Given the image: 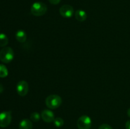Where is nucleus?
Wrapping results in <instances>:
<instances>
[{
    "instance_id": "nucleus-1",
    "label": "nucleus",
    "mask_w": 130,
    "mask_h": 129,
    "mask_svg": "<svg viewBox=\"0 0 130 129\" xmlns=\"http://www.w3.org/2000/svg\"><path fill=\"white\" fill-rule=\"evenodd\" d=\"M62 98L57 94H52L48 96L45 100L47 107L51 110L58 108L62 104Z\"/></svg>"
},
{
    "instance_id": "nucleus-2",
    "label": "nucleus",
    "mask_w": 130,
    "mask_h": 129,
    "mask_svg": "<svg viewBox=\"0 0 130 129\" xmlns=\"http://www.w3.org/2000/svg\"><path fill=\"white\" fill-rule=\"evenodd\" d=\"M47 6L43 2H35L30 8V12L34 16H43L46 13Z\"/></svg>"
},
{
    "instance_id": "nucleus-3",
    "label": "nucleus",
    "mask_w": 130,
    "mask_h": 129,
    "mask_svg": "<svg viewBox=\"0 0 130 129\" xmlns=\"http://www.w3.org/2000/svg\"><path fill=\"white\" fill-rule=\"evenodd\" d=\"M14 58V51L10 47H5L0 51V60L4 63L11 62Z\"/></svg>"
},
{
    "instance_id": "nucleus-4",
    "label": "nucleus",
    "mask_w": 130,
    "mask_h": 129,
    "mask_svg": "<svg viewBox=\"0 0 130 129\" xmlns=\"http://www.w3.org/2000/svg\"><path fill=\"white\" fill-rule=\"evenodd\" d=\"M77 125L79 129H90L91 126V119L87 115H83L77 120Z\"/></svg>"
},
{
    "instance_id": "nucleus-5",
    "label": "nucleus",
    "mask_w": 130,
    "mask_h": 129,
    "mask_svg": "<svg viewBox=\"0 0 130 129\" xmlns=\"http://www.w3.org/2000/svg\"><path fill=\"white\" fill-rule=\"evenodd\" d=\"M11 121V111H3L0 113V126L7 127Z\"/></svg>"
},
{
    "instance_id": "nucleus-6",
    "label": "nucleus",
    "mask_w": 130,
    "mask_h": 129,
    "mask_svg": "<svg viewBox=\"0 0 130 129\" xmlns=\"http://www.w3.org/2000/svg\"><path fill=\"white\" fill-rule=\"evenodd\" d=\"M17 92L20 96H25L29 92V84L25 80H21L17 85Z\"/></svg>"
},
{
    "instance_id": "nucleus-7",
    "label": "nucleus",
    "mask_w": 130,
    "mask_h": 129,
    "mask_svg": "<svg viewBox=\"0 0 130 129\" xmlns=\"http://www.w3.org/2000/svg\"><path fill=\"white\" fill-rule=\"evenodd\" d=\"M59 12L61 16L69 18L73 16L74 14V10L73 7L71 5H65L61 6L59 10Z\"/></svg>"
},
{
    "instance_id": "nucleus-8",
    "label": "nucleus",
    "mask_w": 130,
    "mask_h": 129,
    "mask_svg": "<svg viewBox=\"0 0 130 129\" xmlns=\"http://www.w3.org/2000/svg\"><path fill=\"white\" fill-rule=\"evenodd\" d=\"M41 118L46 123L53 122L55 120V115L53 111L50 110H44L41 114Z\"/></svg>"
},
{
    "instance_id": "nucleus-9",
    "label": "nucleus",
    "mask_w": 130,
    "mask_h": 129,
    "mask_svg": "<svg viewBox=\"0 0 130 129\" xmlns=\"http://www.w3.org/2000/svg\"><path fill=\"white\" fill-rule=\"evenodd\" d=\"M75 18L79 22H84L87 18V14L86 11L83 10H77L74 14Z\"/></svg>"
},
{
    "instance_id": "nucleus-10",
    "label": "nucleus",
    "mask_w": 130,
    "mask_h": 129,
    "mask_svg": "<svg viewBox=\"0 0 130 129\" xmlns=\"http://www.w3.org/2000/svg\"><path fill=\"white\" fill-rule=\"evenodd\" d=\"M32 123L29 119H24L19 123V129H32Z\"/></svg>"
},
{
    "instance_id": "nucleus-11",
    "label": "nucleus",
    "mask_w": 130,
    "mask_h": 129,
    "mask_svg": "<svg viewBox=\"0 0 130 129\" xmlns=\"http://www.w3.org/2000/svg\"><path fill=\"white\" fill-rule=\"evenodd\" d=\"M15 38H16L17 40L19 41V42H25L27 39V34L24 30H19L17 32L16 34H15Z\"/></svg>"
},
{
    "instance_id": "nucleus-12",
    "label": "nucleus",
    "mask_w": 130,
    "mask_h": 129,
    "mask_svg": "<svg viewBox=\"0 0 130 129\" xmlns=\"http://www.w3.org/2000/svg\"><path fill=\"white\" fill-rule=\"evenodd\" d=\"M8 43V38L3 33L0 34V47H5Z\"/></svg>"
},
{
    "instance_id": "nucleus-13",
    "label": "nucleus",
    "mask_w": 130,
    "mask_h": 129,
    "mask_svg": "<svg viewBox=\"0 0 130 129\" xmlns=\"http://www.w3.org/2000/svg\"><path fill=\"white\" fill-rule=\"evenodd\" d=\"M8 75V71L6 66L0 64V77L5 78V77H7Z\"/></svg>"
},
{
    "instance_id": "nucleus-14",
    "label": "nucleus",
    "mask_w": 130,
    "mask_h": 129,
    "mask_svg": "<svg viewBox=\"0 0 130 129\" xmlns=\"http://www.w3.org/2000/svg\"><path fill=\"white\" fill-rule=\"evenodd\" d=\"M53 122V123H54L55 126H57V127H61V126H63V124H64V121H63V120L62 118L60 117L55 118Z\"/></svg>"
},
{
    "instance_id": "nucleus-15",
    "label": "nucleus",
    "mask_w": 130,
    "mask_h": 129,
    "mask_svg": "<svg viewBox=\"0 0 130 129\" xmlns=\"http://www.w3.org/2000/svg\"><path fill=\"white\" fill-rule=\"evenodd\" d=\"M41 118V116L40 115V114L38 112H34L30 115V119L31 121H34V122H37V121H39L40 120V118Z\"/></svg>"
},
{
    "instance_id": "nucleus-16",
    "label": "nucleus",
    "mask_w": 130,
    "mask_h": 129,
    "mask_svg": "<svg viewBox=\"0 0 130 129\" xmlns=\"http://www.w3.org/2000/svg\"><path fill=\"white\" fill-rule=\"evenodd\" d=\"M99 129H112V128L111 127V126L108 125V124L104 123L100 125V126H99Z\"/></svg>"
},
{
    "instance_id": "nucleus-17",
    "label": "nucleus",
    "mask_w": 130,
    "mask_h": 129,
    "mask_svg": "<svg viewBox=\"0 0 130 129\" xmlns=\"http://www.w3.org/2000/svg\"><path fill=\"white\" fill-rule=\"evenodd\" d=\"M60 1L61 0H48V1L52 5H58Z\"/></svg>"
},
{
    "instance_id": "nucleus-18",
    "label": "nucleus",
    "mask_w": 130,
    "mask_h": 129,
    "mask_svg": "<svg viewBox=\"0 0 130 129\" xmlns=\"http://www.w3.org/2000/svg\"><path fill=\"white\" fill-rule=\"evenodd\" d=\"M125 127L126 129H130V120H128V121H127V122L126 123Z\"/></svg>"
},
{
    "instance_id": "nucleus-19",
    "label": "nucleus",
    "mask_w": 130,
    "mask_h": 129,
    "mask_svg": "<svg viewBox=\"0 0 130 129\" xmlns=\"http://www.w3.org/2000/svg\"><path fill=\"white\" fill-rule=\"evenodd\" d=\"M3 90H4L3 86L2 84H1V83H0V93H1V92H3Z\"/></svg>"
},
{
    "instance_id": "nucleus-20",
    "label": "nucleus",
    "mask_w": 130,
    "mask_h": 129,
    "mask_svg": "<svg viewBox=\"0 0 130 129\" xmlns=\"http://www.w3.org/2000/svg\"><path fill=\"white\" fill-rule=\"evenodd\" d=\"M127 114H128V116L130 118V108L129 109H128V111H127Z\"/></svg>"
}]
</instances>
